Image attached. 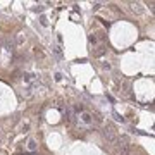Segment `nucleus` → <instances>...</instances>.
Returning a JSON list of instances; mask_svg holds the SVG:
<instances>
[{
    "instance_id": "1",
    "label": "nucleus",
    "mask_w": 155,
    "mask_h": 155,
    "mask_svg": "<svg viewBox=\"0 0 155 155\" xmlns=\"http://www.w3.org/2000/svg\"><path fill=\"white\" fill-rule=\"evenodd\" d=\"M103 138L107 140V143H110V145H115V141H117V133H115V128L112 126V124H107L105 126V131H103Z\"/></svg>"
},
{
    "instance_id": "2",
    "label": "nucleus",
    "mask_w": 155,
    "mask_h": 155,
    "mask_svg": "<svg viewBox=\"0 0 155 155\" xmlns=\"http://www.w3.org/2000/svg\"><path fill=\"white\" fill-rule=\"evenodd\" d=\"M79 122L85 124V126H90V124L93 122V119H91V115H90L88 112H81V115H79Z\"/></svg>"
},
{
    "instance_id": "3",
    "label": "nucleus",
    "mask_w": 155,
    "mask_h": 155,
    "mask_svg": "<svg viewBox=\"0 0 155 155\" xmlns=\"http://www.w3.org/2000/svg\"><path fill=\"white\" fill-rule=\"evenodd\" d=\"M129 7H131L133 12H136V14H141V12H143L141 4H138V2H129Z\"/></svg>"
},
{
    "instance_id": "4",
    "label": "nucleus",
    "mask_w": 155,
    "mask_h": 155,
    "mask_svg": "<svg viewBox=\"0 0 155 155\" xmlns=\"http://www.w3.org/2000/svg\"><path fill=\"white\" fill-rule=\"evenodd\" d=\"M105 52H107V48H105L103 45H100V47H96V48L93 50V55H95V57H102Z\"/></svg>"
},
{
    "instance_id": "5",
    "label": "nucleus",
    "mask_w": 155,
    "mask_h": 155,
    "mask_svg": "<svg viewBox=\"0 0 155 155\" xmlns=\"http://www.w3.org/2000/svg\"><path fill=\"white\" fill-rule=\"evenodd\" d=\"M26 146H28V150H29V152H34V150L38 148V145H36V141H34L33 138H29V140H28V145H26Z\"/></svg>"
},
{
    "instance_id": "6",
    "label": "nucleus",
    "mask_w": 155,
    "mask_h": 155,
    "mask_svg": "<svg viewBox=\"0 0 155 155\" xmlns=\"http://www.w3.org/2000/svg\"><path fill=\"white\" fill-rule=\"evenodd\" d=\"M88 42H90L91 45H96V43H98V38H96V34H95V33H91V34L88 36Z\"/></svg>"
},
{
    "instance_id": "7",
    "label": "nucleus",
    "mask_w": 155,
    "mask_h": 155,
    "mask_svg": "<svg viewBox=\"0 0 155 155\" xmlns=\"http://www.w3.org/2000/svg\"><path fill=\"white\" fill-rule=\"evenodd\" d=\"M53 53L59 57V59H62V48H60V47H55V48H53Z\"/></svg>"
},
{
    "instance_id": "8",
    "label": "nucleus",
    "mask_w": 155,
    "mask_h": 155,
    "mask_svg": "<svg viewBox=\"0 0 155 155\" xmlns=\"http://www.w3.org/2000/svg\"><path fill=\"white\" fill-rule=\"evenodd\" d=\"M40 23H42V26H47V24H48V21H47V17H45V16L40 17Z\"/></svg>"
},
{
    "instance_id": "9",
    "label": "nucleus",
    "mask_w": 155,
    "mask_h": 155,
    "mask_svg": "<svg viewBox=\"0 0 155 155\" xmlns=\"http://www.w3.org/2000/svg\"><path fill=\"white\" fill-rule=\"evenodd\" d=\"M114 117H115V119H117V121H121V122L124 121V117H122V115H119L117 112H114Z\"/></svg>"
},
{
    "instance_id": "10",
    "label": "nucleus",
    "mask_w": 155,
    "mask_h": 155,
    "mask_svg": "<svg viewBox=\"0 0 155 155\" xmlns=\"http://www.w3.org/2000/svg\"><path fill=\"white\" fill-rule=\"evenodd\" d=\"M23 42H24V36H23V34H19V36H17V45H21Z\"/></svg>"
},
{
    "instance_id": "11",
    "label": "nucleus",
    "mask_w": 155,
    "mask_h": 155,
    "mask_svg": "<svg viewBox=\"0 0 155 155\" xmlns=\"http://www.w3.org/2000/svg\"><path fill=\"white\" fill-rule=\"evenodd\" d=\"M100 7H102V4H93V7H91V9H93V10H98Z\"/></svg>"
},
{
    "instance_id": "12",
    "label": "nucleus",
    "mask_w": 155,
    "mask_h": 155,
    "mask_svg": "<svg viewBox=\"0 0 155 155\" xmlns=\"http://www.w3.org/2000/svg\"><path fill=\"white\" fill-rule=\"evenodd\" d=\"M98 21H102V24H103L105 28H109V26H110V23H109V21H103V19H98Z\"/></svg>"
},
{
    "instance_id": "13",
    "label": "nucleus",
    "mask_w": 155,
    "mask_h": 155,
    "mask_svg": "<svg viewBox=\"0 0 155 155\" xmlns=\"http://www.w3.org/2000/svg\"><path fill=\"white\" fill-rule=\"evenodd\" d=\"M60 79H62V74L57 72V74H55V81H60Z\"/></svg>"
}]
</instances>
